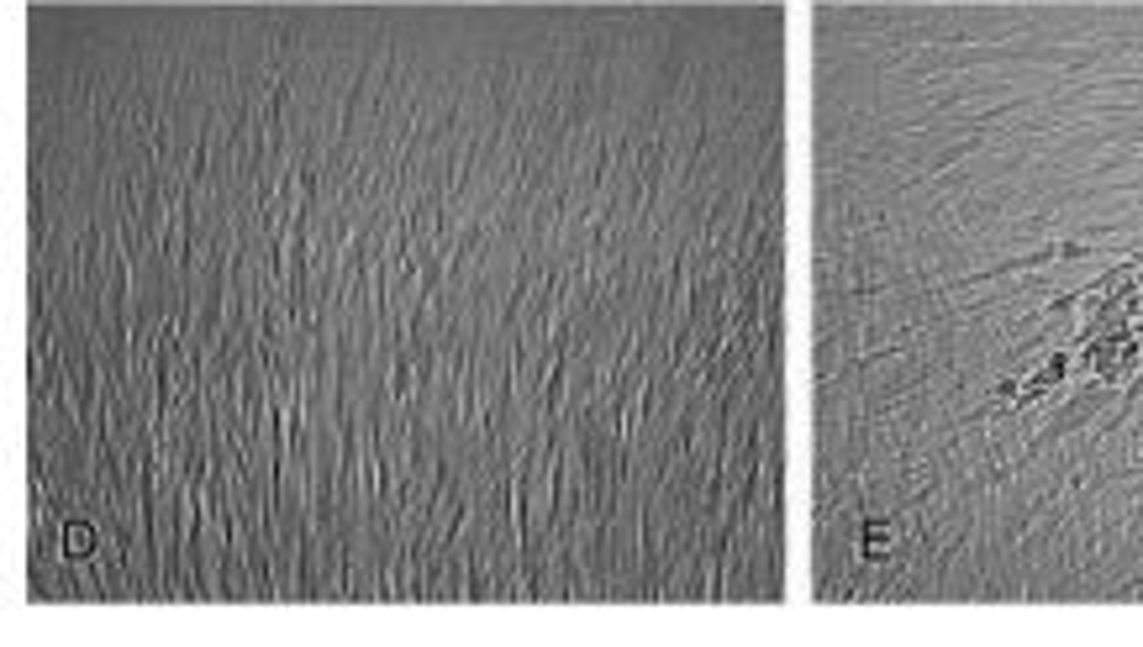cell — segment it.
Masks as SVG:
<instances>
[{
	"mask_svg": "<svg viewBox=\"0 0 1143 647\" xmlns=\"http://www.w3.org/2000/svg\"><path fill=\"white\" fill-rule=\"evenodd\" d=\"M817 600H1143V0L812 5Z\"/></svg>",
	"mask_w": 1143,
	"mask_h": 647,
	"instance_id": "1",
	"label": "cell"
}]
</instances>
